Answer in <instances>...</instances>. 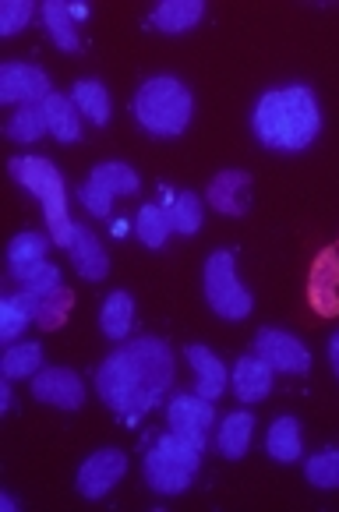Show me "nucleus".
Masks as SVG:
<instances>
[{
	"mask_svg": "<svg viewBox=\"0 0 339 512\" xmlns=\"http://www.w3.org/2000/svg\"><path fill=\"white\" fill-rule=\"evenodd\" d=\"M170 385H174V354L156 336L121 343L96 371L99 400L128 421L149 414L170 392Z\"/></svg>",
	"mask_w": 339,
	"mask_h": 512,
	"instance_id": "nucleus-1",
	"label": "nucleus"
},
{
	"mask_svg": "<svg viewBox=\"0 0 339 512\" xmlns=\"http://www.w3.org/2000/svg\"><path fill=\"white\" fill-rule=\"evenodd\" d=\"M251 128L265 149L301 152L322 131V110L308 85H279L262 92L251 113Z\"/></svg>",
	"mask_w": 339,
	"mask_h": 512,
	"instance_id": "nucleus-2",
	"label": "nucleus"
},
{
	"mask_svg": "<svg viewBox=\"0 0 339 512\" xmlns=\"http://www.w3.org/2000/svg\"><path fill=\"white\" fill-rule=\"evenodd\" d=\"M8 170L22 188H29L32 195L43 202L46 230H50L53 244H57V248H71L75 219L68 216V188H64L61 170L43 156H15L8 163Z\"/></svg>",
	"mask_w": 339,
	"mask_h": 512,
	"instance_id": "nucleus-3",
	"label": "nucleus"
},
{
	"mask_svg": "<svg viewBox=\"0 0 339 512\" xmlns=\"http://www.w3.org/2000/svg\"><path fill=\"white\" fill-rule=\"evenodd\" d=\"M205 435H184V431H166L145 456V481L156 495H181L195 481L202 467Z\"/></svg>",
	"mask_w": 339,
	"mask_h": 512,
	"instance_id": "nucleus-4",
	"label": "nucleus"
},
{
	"mask_svg": "<svg viewBox=\"0 0 339 512\" xmlns=\"http://www.w3.org/2000/svg\"><path fill=\"white\" fill-rule=\"evenodd\" d=\"M191 92L184 89V82L170 75H156L149 82H142L135 96V121L142 124L149 135L159 138H174L181 135L191 124Z\"/></svg>",
	"mask_w": 339,
	"mask_h": 512,
	"instance_id": "nucleus-5",
	"label": "nucleus"
},
{
	"mask_svg": "<svg viewBox=\"0 0 339 512\" xmlns=\"http://www.w3.org/2000/svg\"><path fill=\"white\" fill-rule=\"evenodd\" d=\"M205 301L209 308L216 311L219 318H230V322H241V318L251 315L255 308V297L241 287V279H237V262H234V251H212L205 258Z\"/></svg>",
	"mask_w": 339,
	"mask_h": 512,
	"instance_id": "nucleus-6",
	"label": "nucleus"
},
{
	"mask_svg": "<svg viewBox=\"0 0 339 512\" xmlns=\"http://www.w3.org/2000/svg\"><path fill=\"white\" fill-rule=\"evenodd\" d=\"M255 354L269 364L272 371H283V375H308L311 371V354L294 332L283 329H265L255 332Z\"/></svg>",
	"mask_w": 339,
	"mask_h": 512,
	"instance_id": "nucleus-7",
	"label": "nucleus"
},
{
	"mask_svg": "<svg viewBox=\"0 0 339 512\" xmlns=\"http://www.w3.org/2000/svg\"><path fill=\"white\" fill-rule=\"evenodd\" d=\"M128 470V456L121 449H99L89 460L78 467V495L82 498H103L106 491H113V484L121 481Z\"/></svg>",
	"mask_w": 339,
	"mask_h": 512,
	"instance_id": "nucleus-8",
	"label": "nucleus"
},
{
	"mask_svg": "<svg viewBox=\"0 0 339 512\" xmlns=\"http://www.w3.org/2000/svg\"><path fill=\"white\" fill-rule=\"evenodd\" d=\"M32 396L46 407L78 410L85 403V382L71 368H43L32 378Z\"/></svg>",
	"mask_w": 339,
	"mask_h": 512,
	"instance_id": "nucleus-9",
	"label": "nucleus"
},
{
	"mask_svg": "<svg viewBox=\"0 0 339 512\" xmlns=\"http://www.w3.org/2000/svg\"><path fill=\"white\" fill-rule=\"evenodd\" d=\"M46 96H53V92L43 68H36V64H4V71H0V103L39 106Z\"/></svg>",
	"mask_w": 339,
	"mask_h": 512,
	"instance_id": "nucleus-10",
	"label": "nucleus"
},
{
	"mask_svg": "<svg viewBox=\"0 0 339 512\" xmlns=\"http://www.w3.org/2000/svg\"><path fill=\"white\" fill-rule=\"evenodd\" d=\"M308 301L322 318L339 315V248H325L308 276Z\"/></svg>",
	"mask_w": 339,
	"mask_h": 512,
	"instance_id": "nucleus-11",
	"label": "nucleus"
},
{
	"mask_svg": "<svg viewBox=\"0 0 339 512\" xmlns=\"http://www.w3.org/2000/svg\"><path fill=\"white\" fill-rule=\"evenodd\" d=\"M248 191H251V177L244 170H223L205 188V202L216 212H223V216H244L251 202Z\"/></svg>",
	"mask_w": 339,
	"mask_h": 512,
	"instance_id": "nucleus-12",
	"label": "nucleus"
},
{
	"mask_svg": "<svg viewBox=\"0 0 339 512\" xmlns=\"http://www.w3.org/2000/svg\"><path fill=\"white\" fill-rule=\"evenodd\" d=\"M166 424L170 431H184V435H205L216 424V407L212 400H202L198 392H184L166 407Z\"/></svg>",
	"mask_w": 339,
	"mask_h": 512,
	"instance_id": "nucleus-13",
	"label": "nucleus"
},
{
	"mask_svg": "<svg viewBox=\"0 0 339 512\" xmlns=\"http://www.w3.org/2000/svg\"><path fill=\"white\" fill-rule=\"evenodd\" d=\"M230 385L241 403H258L272 392V368L258 354H244L230 371Z\"/></svg>",
	"mask_w": 339,
	"mask_h": 512,
	"instance_id": "nucleus-14",
	"label": "nucleus"
},
{
	"mask_svg": "<svg viewBox=\"0 0 339 512\" xmlns=\"http://www.w3.org/2000/svg\"><path fill=\"white\" fill-rule=\"evenodd\" d=\"M71 258H75V269L78 276L92 279V283H99V279L110 276V255H106V248L99 244V237L92 234L85 223H75V237H71Z\"/></svg>",
	"mask_w": 339,
	"mask_h": 512,
	"instance_id": "nucleus-15",
	"label": "nucleus"
},
{
	"mask_svg": "<svg viewBox=\"0 0 339 512\" xmlns=\"http://www.w3.org/2000/svg\"><path fill=\"white\" fill-rule=\"evenodd\" d=\"M188 361L191 368H195V389L202 400H219L226 389V382H230V375H226V364L219 361L216 354H212L209 347H202V343H188Z\"/></svg>",
	"mask_w": 339,
	"mask_h": 512,
	"instance_id": "nucleus-16",
	"label": "nucleus"
},
{
	"mask_svg": "<svg viewBox=\"0 0 339 512\" xmlns=\"http://www.w3.org/2000/svg\"><path fill=\"white\" fill-rule=\"evenodd\" d=\"M39 301H43V297L29 294V290H18V294L0 301V339H4V343H15V339L29 329V322H36Z\"/></svg>",
	"mask_w": 339,
	"mask_h": 512,
	"instance_id": "nucleus-17",
	"label": "nucleus"
},
{
	"mask_svg": "<svg viewBox=\"0 0 339 512\" xmlns=\"http://www.w3.org/2000/svg\"><path fill=\"white\" fill-rule=\"evenodd\" d=\"M43 117H46V128L57 142H78L82 138V113H78L75 99L68 96H46L43 103Z\"/></svg>",
	"mask_w": 339,
	"mask_h": 512,
	"instance_id": "nucleus-18",
	"label": "nucleus"
},
{
	"mask_svg": "<svg viewBox=\"0 0 339 512\" xmlns=\"http://www.w3.org/2000/svg\"><path fill=\"white\" fill-rule=\"evenodd\" d=\"M202 15H205L202 0H163V4L149 15V22L156 25L159 32L177 36V32H188L191 25L202 22Z\"/></svg>",
	"mask_w": 339,
	"mask_h": 512,
	"instance_id": "nucleus-19",
	"label": "nucleus"
},
{
	"mask_svg": "<svg viewBox=\"0 0 339 512\" xmlns=\"http://www.w3.org/2000/svg\"><path fill=\"white\" fill-rule=\"evenodd\" d=\"M131 325H135V301L131 294L117 290L103 301V311H99V329H103L106 339L113 343H124L131 336Z\"/></svg>",
	"mask_w": 339,
	"mask_h": 512,
	"instance_id": "nucleus-20",
	"label": "nucleus"
},
{
	"mask_svg": "<svg viewBox=\"0 0 339 512\" xmlns=\"http://www.w3.org/2000/svg\"><path fill=\"white\" fill-rule=\"evenodd\" d=\"M251 435H255V417L248 410H237V414H226V421L219 424V452L226 460H244V452L251 445Z\"/></svg>",
	"mask_w": 339,
	"mask_h": 512,
	"instance_id": "nucleus-21",
	"label": "nucleus"
},
{
	"mask_svg": "<svg viewBox=\"0 0 339 512\" xmlns=\"http://www.w3.org/2000/svg\"><path fill=\"white\" fill-rule=\"evenodd\" d=\"M265 449H269V456L276 463H297L301 460V424H297V417H276L269 428V435H265Z\"/></svg>",
	"mask_w": 339,
	"mask_h": 512,
	"instance_id": "nucleus-22",
	"label": "nucleus"
},
{
	"mask_svg": "<svg viewBox=\"0 0 339 512\" xmlns=\"http://www.w3.org/2000/svg\"><path fill=\"white\" fill-rule=\"evenodd\" d=\"M43 22H46L50 39L57 43V50H64V53L82 50V36L75 32V18L68 15V4H61V0H46V4H43Z\"/></svg>",
	"mask_w": 339,
	"mask_h": 512,
	"instance_id": "nucleus-23",
	"label": "nucleus"
},
{
	"mask_svg": "<svg viewBox=\"0 0 339 512\" xmlns=\"http://www.w3.org/2000/svg\"><path fill=\"white\" fill-rule=\"evenodd\" d=\"M0 371L8 382L15 378H36L43 371V347L39 343H11L0 357Z\"/></svg>",
	"mask_w": 339,
	"mask_h": 512,
	"instance_id": "nucleus-24",
	"label": "nucleus"
},
{
	"mask_svg": "<svg viewBox=\"0 0 339 512\" xmlns=\"http://www.w3.org/2000/svg\"><path fill=\"white\" fill-rule=\"evenodd\" d=\"M170 230H174V219H170V212L163 205H142V212L135 219V234L145 248H163L170 241Z\"/></svg>",
	"mask_w": 339,
	"mask_h": 512,
	"instance_id": "nucleus-25",
	"label": "nucleus"
},
{
	"mask_svg": "<svg viewBox=\"0 0 339 512\" xmlns=\"http://www.w3.org/2000/svg\"><path fill=\"white\" fill-rule=\"evenodd\" d=\"M71 99H75L78 113H85L92 124L110 121V92H106L103 82H96V78H82V82H75Z\"/></svg>",
	"mask_w": 339,
	"mask_h": 512,
	"instance_id": "nucleus-26",
	"label": "nucleus"
},
{
	"mask_svg": "<svg viewBox=\"0 0 339 512\" xmlns=\"http://www.w3.org/2000/svg\"><path fill=\"white\" fill-rule=\"evenodd\" d=\"M46 131H50V128H46L43 106L29 103V106H18L15 117H11L8 128H4V135H8L11 142H18V145H29V142H36V138H43Z\"/></svg>",
	"mask_w": 339,
	"mask_h": 512,
	"instance_id": "nucleus-27",
	"label": "nucleus"
},
{
	"mask_svg": "<svg viewBox=\"0 0 339 512\" xmlns=\"http://www.w3.org/2000/svg\"><path fill=\"white\" fill-rule=\"evenodd\" d=\"M11 279L22 283V290H29V294H36V297H46V294H53V290L64 287L61 269L50 262L29 265V269H11Z\"/></svg>",
	"mask_w": 339,
	"mask_h": 512,
	"instance_id": "nucleus-28",
	"label": "nucleus"
},
{
	"mask_svg": "<svg viewBox=\"0 0 339 512\" xmlns=\"http://www.w3.org/2000/svg\"><path fill=\"white\" fill-rule=\"evenodd\" d=\"M89 181L99 184L103 191H110V195H135L138 184H142L128 163H99Z\"/></svg>",
	"mask_w": 339,
	"mask_h": 512,
	"instance_id": "nucleus-29",
	"label": "nucleus"
},
{
	"mask_svg": "<svg viewBox=\"0 0 339 512\" xmlns=\"http://www.w3.org/2000/svg\"><path fill=\"white\" fill-rule=\"evenodd\" d=\"M170 219H174V230L177 234H198L202 230V219H205V202L195 195V191H181L174 198V205H166Z\"/></svg>",
	"mask_w": 339,
	"mask_h": 512,
	"instance_id": "nucleus-30",
	"label": "nucleus"
},
{
	"mask_svg": "<svg viewBox=\"0 0 339 512\" xmlns=\"http://www.w3.org/2000/svg\"><path fill=\"white\" fill-rule=\"evenodd\" d=\"M8 262H11V269H29V265L46 262V237L36 234V230H22V234L8 244Z\"/></svg>",
	"mask_w": 339,
	"mask_h": 512,
	"instance_id": "nucleus-31",
	"label": "nucleus"
},
{
	"mask_svg": "<svg viewBox=\"0 0 339 512\" xmlns=\"http://www.w3.org/2000/svg\"><path fill=\"white\" fill-rule=\"evenodd\" d=\"M304 477H308L315 488L336 491L339 488V449H322V452H315V456H308Z\"/></svg>",
	"mask_w": 339,
	"mask_h": 512,
	"instance_id": "nucleus-32",
	"label": "nucleus"
},
{
	"mask_svg": "<svg viewBox=\"0 0 339 512\" xmlns=\"http://www.w3.org/2000/svg\"><path fill=\"white\" fill-rule=\"evenodd\" d=\"M71 290L61 287L53 290V294H46L43 301H39V318L36 325H43V329H61L64 322H68V311H71Z\"/></svg>",
	"mask_w": 339,
	"mask_h": 512,
	"instance_id": "nucleus-33",
	"label": "nucleus"
},
{
	"mask_svg": "<svg viewBox=\"0 0 339 512\" xmlns=\"http://www.w3.org/2000/svg\"><path fill=\"white\" fill-rule=\"evenodd\" d=\"M32 22V4L29 0H4L0 4V36H15Z\"/></svg>",
	"mask_w": 339,
	"mask_h": 512,
	"instance_id": "nucleus-34",
	"label": "nucleus"
},
{
	"mask_svg": "<svg viewBox=\"0 0 339 512\" xmlns=\"http://www.w3.org/2000/svg\"><path fill=\"white\" fill-rule=\"evenodd\" d=\"M78 198H82V205L92 212V216H110V209H113V195L110 191H103L99 184H82L78 188Z\"/></svg>",
	"mask_w": 339,
	"mask_h": 512,
	"instance_id": "nucleus-35",
	"label": "nucleus"
},
{
	"mask_svg": "<svg viewBox=\"0 0 339 512\" xmlns=\"http://www.w3.org/2000/svg\"><path fill=\"white\" fill-rule=\"evenodd\" d=\"M68 15L75 18V22H82V18H89V4H82V0H71Z\"/></svg>",
	"mask_w": 339,
	"mask_h": 512,
	"instance_id": "nucleus-36",
	"label": "nucleus"
},
{
	"mask_svg": "<svg viewBox=\"0 0 339 512\" xmlns=\"http://www.w3.org/2000/svg\"><path fill=\"white\" fill-rule=\"evenodd\" d=\"M329 361H332V371H336V378H339V332L329 339Z\"/></svg>",
	"mask_w": 339,
	"mask_h": 512,
	"instance_id": "nucleus-37",
	"label": "nucleus"
},
{
	"mask_svg": "<svg viewBox=\"0 0 339 512\" xmlns=\"http://www.w3.org/2000/svg\"><path fill=\"white\" fill-rule=\"evenodd\" d=\"M0 410H11V382L4 378V385H0Z\"/></svg>",
	"mask_w": 339,
	"mask_h": 512,
	"instance_id": "nucleus-38",
	"label": "nucleus"
},
{
	"mask_svg": "<svg viewBox=\"0 0 339 512\" xmlns=\"http://www.w3.org/2000/svg\"><path fill=\"white\" fill-rule=\"evenodd\" d=\"M0 509H8V512H15L18 509V502L11 495H0Z\"/></svg>",
	"mask_w": 339,
	"mask_h": 512,
	"instance_id": "nucleus-39",
	"label": "nucleus"
},
{
	"mask_svg": "<svg viewBox=\"0 0 339 512\" xmlns=\"http://www.w3.org/2000/svg\"><path fill=\"white\" fill-rule=\"evenodd\" d=\"M110 234H113V237H124V234H128V223H124V219H117V223H113Z\"/></svg>",
	"mask_w": 339,
	"mask_h": 512,
	"instance_id": "nucleus-40",
	"label": "nucleus"
}]
</instances>
